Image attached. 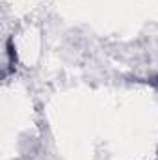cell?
I'll list each match as a JSON object with an SVG mask.
<instances>
[{"mask_svg": "<svg viewBox=\"0 0 158 160\" xmlns=\"http://www.w3.org/2000/svg\"><path fill=\"white\" fill-rule=\"evenodd\" d=\"M147 82H149L151 86H155V88H158V75H156V77H153V78H149Z\"/></svg>", "mask_w": 158, "mask_h": 160, "instance_id": "obj_2", "label": "cell"}, {"mask_svg": "<svg viewBox=\"0 0 158 160\" xmlns=\"http://www.w3.org/2000/svg\"><path fill=\"white\" fill-rule=\"evenodd\" d=\"M7 58H9V65L13 67V63L17 62V54H15V48H13V39H11V38L7 39Z\"/></svg>", "mask_w": 158, "mask_h": 160, "instance_id": "obj_1", "label": "cell"}]
</instances>
